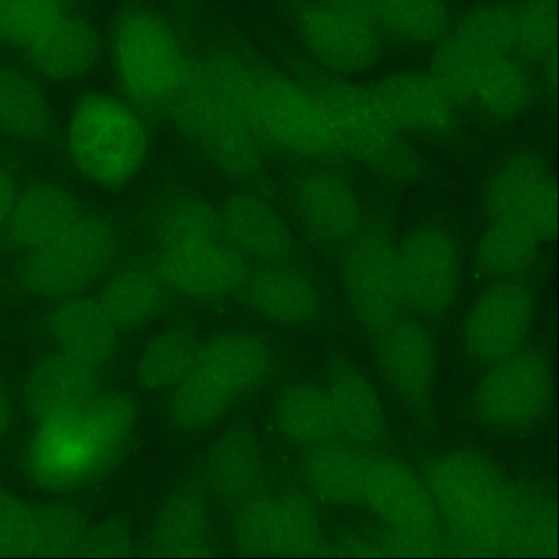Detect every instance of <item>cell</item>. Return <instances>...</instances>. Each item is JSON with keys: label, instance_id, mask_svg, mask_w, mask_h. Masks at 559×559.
<instances>
[{"label": "cell", "instance_id": "obj_1", "mask_svg": "<svg viewBox=\"0 0 559 559\" xmlns=\"http://www.w3.org/2000/svg\"><path fill=\"white\" fill-rule=\"evenodd\" d=\"M260 67L234 51L191 62L168 110L175 126L226 176L245 180L260 169L253 97Z\"/></svg>", "mask_w": 559, "mask_h": 559}, {"label": "cell", "instance_id": "obj_2", "mask_svg": "<svg viewBox=\"0 0 559 559\" xmlns=\"http://www.w3.org/2000/svg\"><path fill=\"white\" fill-rule=\"evenodd\" d=\"M426 480L437 511L465 547L491 554L515 540L520 507L485 457L465 451L444 454L429 465Z\"/></svg>", "mask_w": 559, "mask_h": 559}, {"label": "cell", "instance_id": "obj_3", "mask_svg": "<svg viewBox=\"0 0 559 559\" xmlns=\"http://www.w3.org/2000/svg\"><path fill=\"white\" fill-rule=\"evenodd\" d=\"M298 79L320 99L346 148L386 179H413L419 160L400 136L373 87L368 88L318 66L306 64Z\"/></svg>", "mask_w": 559, "mask_h": 559}, {"label": "cell", "instance_id": "obj_4", "mask_svg": "<svg viewBox=\"0 0 559 559\" xmlns=\"http://www.w3.org/2000/svg\"><path fill=\"white\" fill-rule=\"evenodd\" d=\"M110 55L123 93L139 110L168 109L192 62L171 25L144 8L127 9L117 17Z\"/></svg>", "mask_w": 559, "mask_h": 559}, {"label": "cell", "instance_id": "obj_5", "mask_svg": "<svg viewBox=\"0 0 559 559\" xmlns=\"http://www.w3.org/2000/svg\"><path fill=\"white\" fill-rule=\"evenodd\" d=\"M67 141L80 173L98 185L116 187L142 166L148 131L140 110L129 100L90 92L71 109Z\"/></svg>", "mask_w": 559, "mask_h": 559}, {"label": "cell", "instance_id": "obj_6", "mask_svg": "<svg viewBox=\"0 0 559 559\" xmlns=\"http://www.w3.org/2000/svg\"><path fill=\"white\" fill-rule=\"evenodd\" d=\"M438 43L430 73L455 104L496 119L514 118L526 109L533 81L512 52L478 45L454 32Z\"/></svg>", "mask_w": 559, "mask_h": 559}, {"label": "cell", "instance_id": "obj_7", "mask_svg": "<svg viewBox=\"0 0 559 559\" xmlns=\"http://www.w3.org/2000/svg\"><path fill=\"white\" fill-rule=\"evenodd\" d=\"M253 122L264 138L287 153L322 157L342 150L324 106L299 79L260 69Z\"/></svg>", "mask_w": 559, "mask_h": 559}, {"label": "cell", "instance_id": "obj_8", "mask_svg": "<svg viewBox=\"0 0 559 559\" xmlns=\"http://www.w3.org/2000/svg\"><path fill=\"white\" fill-rule=\"evenodd\" d=\"M117 249L116 230L106 218L81 215L59 236L31 251L22 281L40 296H72L109 269Z\"/></svg>", "mask_w": 559, "mask_h": 559}, {"label": "cell", "instance_id": "obj_9", "mask_svg": "<svg viewBox=\"0 0 559 559\" xmlns=\"http://www.w3.org/2000/svg\"><path fill=\"white\" fill-rule=\"evenodd\" d=\"M233 538L252 557H304L319 550L321 531L310 501L297 492L260 491L238 506Z\"/></svg>", "mask_w": 559, "mask_h": 559}, {"label": "cell", "instance_id": "obj_10", "mask_svg": "<svg viewBox=\"0 0 559 559\" xmlns=\"http://www.w3.org/2000/svg\"><path fill=\"white\" fill-rule=\"evenodd\" d=\"M344 284L355 317L379 334L400 316L404 297L399 249L379 229L358 233L344 261Z\"/></svg>", "mask_w": 559, "mask_h": 559}, {"label": "cell", "instance_id": "obj_11", "mask_svg": "<svg viewBox=\"0 0 559 559\" xmlns=\"http://www.w3.org/2000/svg\"><path fill=\"white\" fill-rule=\"evenodd\" d=\"M551 399L548 362L533 350H516L495 362L475 394L479 416L499 427H523L547 411Z\"/></svg>", "mask_w": 559, "mask_h": 559}, {"label": "cell", "instance_id": "obj_12", "mask_svg": "<svg viewBox=\"0 0 559 559\" xmlns=\"http://www.w3.org/2000/svg\"><path fill=\"white\" fill-rule=\"evenodd\" d=\"M295 24L318 67L331 73L368 71L380 56V33L374 26L322 0L299 5Z\"/></svg>", "mask_w": 559, "mask_h": 559}, {"label": "cell", "instance_id": "obj_13", "mask_svg": "<svg viewBox=\"0 0 559 559\" xmlns=\"http://www.w3.org/2000/svg\"><path fill=\"white\" fill-rule=\"evenodd\" d=\"M361 499L404 538L424 545L438 534L437 508L427 486L393 459H362Z\"/></svg>", "mask_w": 559, "mask_h": 559}, {"label": "cell", "instance_id": "obj_14", "mask_svg": "<svg viewBox=\"0 0 559 559\" xmlns=\"http://www.w3.org/2000/svg\"><path fill=\"white\" fill-rule=\"evenodd\" d=\"M40 425L31 465L35 477L50 487L70 486L96 474L120 449L83 411Z\"/></svg>", "mask_w": 559, "mask_h": 559}, {"label": "cell", "instance_id": "obj_15", "mask_svg": "<svg viewBox=\"0 0 559 559\" xmlns=\"http://www.w3.org/2000/svg\"><path fill=\"white\" fill-rule=\"evenodd\" d=\"M404 302L424 317H440L452 306L459 286L460 263L447 234L424 227L399 249Z\"/></svg>", "mask_w": 559, "mask_h": 559}, {"label": "cell", "instance_id": "obj_16", "mask_svg": "<svg viewBox=\"0 0 559 559\" xmlns=\"http://www.w3.org/2000/svg\"><path fill=\"white\" fill-rule=\"evenodd\" d=\"M534 300L522 283L500 280L475 301L464 325L468 355L495 364L516 352L534 319Z\"/></svg>", "mask_w": 559, "mask_h": 559}, {"label": "cell", "instance_id": "obj_17", "mask_svg": "<svg viewBox=\"0 0 559 559\" xmlns=\"http://www.w3.org/2000/svg\"><path fill=\"white\" fill-rule=\"evenodd\" d=\"M491 219L518 222L538 238H551L557 229V190L546 165L532 155H518L492 177L485 194Z\"/></svg>", "mask_w": 559, "mask_h": 559}, {"label": "cell", "instance_id": "obj_18", "mask_svg": "<svg viewBox=\"0 0 559 559\" xmlns=\"http://www.w3.org/2000/svg\"><path fill=\"white\" fill-rule=\"evenodd\" d=\"M155 266L168 288L198 299H215L242 286L245 258L223 237L162 249Z\"/></svg>", "mask_w": 559, "mask_h": 559}, {"label": "cell", "instance_id": "obj_19", "mask_svg": "<svg viewBox=\"0 0 559 559\" xmlns=\"http://www.w3.org/2000/svg\"><path fill=\"white\" fill-rule=\"evenodd\" d=\"M373 90L400 131L441 135L454 124L456 104L430 72L396 71Z\"/></svg>", "mask_w": 559, "mask_h": 559}, {"label": "cell", "instance_id": "obj_20", "mask_svg": "<svg viewBox=\"0 0 559 559\" xmlns=\"http://www.w3.org/2000/svg\"><path fill=\"white\" fill-rule=\"evenodd\" d=\"M293 204L304 228L321 242L344 243L359 233L360 209L356 195L334 174L305 175L295 186Z\"/></svg>", "mask_w": 559, "mask_h": 559}, {"label": "cell", "instance_id": "obj_21", "mask_svg": "<svg viewBox=\"0 0 559 559\" xmlns=\"http://www.w3.org/2000/svg\"><path fill=\"white\" fill-rule=\"evenodd\" d=\"M96 395L95 367L64 353L36 365L24 389L25 406L40 424L79 413Z\"/></svg>", "mask_w": 559, "mask_h": 559}, {"label": "cell", "instance_id": "obj_22", "mask_svg": "<svg viewBox=\"0 0 559 559\" xmlns=\"http://www.w3.org/2000/svg\"><path fill=\"white\" fill-rule=\"evenodd\" d=\"M221 233L243 258L283 262L293 237L281 214L263 197L249 191L231 194L218 211Z\"/></svg>", "mask_w": 559, "mask_h": 559}, {"label": "cell", "instance_id": "obj_23", "mask_svg": "<svg viewBox=\"0 0 559 559\" xmlns=\"http://www.w3.org/2000/svg\"><path fill=\"white\" fill-rule=\"evenodd\" d=\"M213 542L207 504L200 485L187 481L171 491L160 507L145 551L152 557H206Z\"/></svg>", "mask_w": 559, "mask_h": 559}, {"label": "cell", "instance_id": "obj_24", "mask_svg": "<svg viewBox=\"0 0 559 559\" xmlns=\"http://www.w3.org/2000/svg\"><path fill=\"white\" fill-rule=\"evenodd\" d=\"M378 359L394 389L413 405L427 402L436 376V353L427 330L397 319L378 334Z\"/></svg>", "mask_w": 559, "mask_h": 559}, {"label": "cell", "instance_id": "obj_25", "mask_svg": "<svg viewBox=\"0 0 559 559\" xmlns=\"http://www.w3.org/2000/svg\"><path fill=\"white\" fill-rule=\"evenodd\" d=\"M23 52L37 75L50 81H71L96 66L102 38L87 17L70 10Z\"/></svg>", "mask_w": 559, "mask_h": 559}, {"label": "cell", "instance_id": "obj_26", "mask_svg": "<svg viewBox=\"0 0 559 559\" xmlns=\"http://www.w3.org/2000/svg\"><path fill=\"white\" fill-rule=\"evenodd\" d=\"M209 489L226 504L238 507L261 491L264 461L250 429L236 426L224 432L205 461Z\"/></svg>", "mask_w": 559, "mask_h": 559}, {"label": "cell", "instance_id": "obj_27", "mask_svg": "<svg viewBox=\"0 0 559 559\" xmlns=\"http://www.w3.org/2000/svg\"><path fill=\"white\" fill-rule=\"evenodd\" d=\"M51 335L61 353L97 367L112 354L118 326L98 299L69 297L49 318Z\"/></svg>", "mask_w": 559, "mask_h": 559}, {"label": "cell", "instance_id": "obj_28", "mask_svg": "<svg viewBox=\"0 0 559 559\" xmlns=\"http://www.w3.org/2000/svg\"><path fill=\"white\" fill-rule=\"evenodd\" d=\"M242 287L254 311L280 323L308 321L319 309V294L313 283L283 262L264 263L248 272Z\"/></svg>", "mask_w": 559, "mask_h": 559}, {"label": "cell", "instance_id": "obj_29", "mask_svg": "<svg viewBox=\"0 0 559 559\" xmlns=\"http://www.w3.org/2000/svg\"><path fill=\"white\" fill-rule=\"evenodd\" d=\"M271 365V349L263 338L249 332H231L200 346L194 368L236 396L258 385Z\"/></svg>", "mask_w": 559, "mask_h": 559}, {"label": "cell", "instance_id": "obj_30", "mask_svg": "<svg viewBox=\"0 0 559 559\" xmlns=\"http://www.w3.org/2000/svg\"><path fill=\"white\" fill-rule=\"evenodd\" d=\"M80 216L79 204L70 192L56 185L39 183L16 197L7 227L12 242L33 251Z\"/></svg>", "mask_w": 559, "mask_h": 559}, {"label": "cell", "instance_id": "obj_31", "mask_svg": "<svg viewBox=\"0 0 559 559\" xmlns=\"http://www.w3.org/2000/svg\"><path fill=\"white\" fill-rule=\"evenodd\" d=\"M53 127L50 104L35 76L0 61V132L23 141H40Z\"/></svg>", "mask_w": 559, "mask_h": 559}, {"label": "cell", "instance_id": "obj_32", "mask_svg": "<svg viewBox=\"0 0 559 559\" xmlns=\"http://www.w3.org/2000/svg\"><path fill=\"white\" fill-rule=\"evenodd\" d=\"M167 289L155 265L134 262L111 274L98 300L118 328H134L162 310Z\"/></svg>", "mask_w": 559, "mask_h": 559}, {"label": "cell", "instance_id": "obj_33", "mask_svg": "<svg viewBox=\"0 0 559 559\" xmlns=\"http://www.w3.org/2000/svg\"><path fill=\"white\" fill-rule=\"evenodd\" d=\"M326 394L340 433L359 444H373L383 437L385 420L380 401L357 370L343 366L335 368Z\"/></svg>", "mask_w": 559, "mask_h": 559}, {"label": "cell", "instance_id": "obj_34", "mask_svg": "<svg viewBox=\"0 0 559 559\" xmlns=\"http://www.w3.org/2000/svg\"><path fill=\"white\" fill-rule=\"evenodd\" d=\"M274 415L282 433L299 444L319 445L340 433L326 391L312 384L294 383L283 389Z\"/></svg>", "mask_w": 559, "mask_h": 559}, {"label": "cell", "instance_id": "obj_35", "mask_svg": "<svg viewBox=\"0 0 559 559\" xmlns=\"http://www.w3.org/2000/svg\"><path fill=\"white\" fill-rule=\"evenodd\" d=\"M451 23L447 0H376L372 25L380 34L409 46L440 41Z\"/></svg>", "mask_w": 559, "mask_h": 559}, {"label": "cell", "instance_id": "obj_36", "mask_svg": "<svg viewBox=\"0 0 559 559\" xmlns=\"http://www.w3.org/2000/svg\"><path fill=\"white\" fill-rule=\"evenodd\" d=\"M362 459L335 440L311 447L304 462V477L321 500L350 504L361 499Z\"/></svg>", "mask_w": 559, "mask_h": 559}, {"label": "cell", "instance_id": "obj_37", "mask_svg": "<svg viewBox=\"0 0 559 559\" xmlns=\"http://www.w3.org/2000/svg\"><path fill=\"white\" fill-rule=\"evenodd\" d=\"M152 231L160 250L222 237L218 211L192 194L163 202L153 216Z\"/></svg>", "mask_w": 559, "mask_h": 559}, {"label": "cell", "instance_id": "obj_38", "mask_svg": "<svg viewBox=\"0 0 559 559\" xmlns=\"http://www.w3.org/2000/svg\"><path fill=\"white\" fill-rule=\"evenodd\" d=\"M538 236L528 227L510 219H491L476 252V264L486 275L513 278L532 264Z\"/></svg>", "mask_w": 559, "mask_h": 559}, {"label": "cell", "instance_id": "obj_39", "mask_svg": "<svg viewBox=\"0 0 559 559\" xmlns=\"http://www.w3.org/2000/svg\"><path fill=\"white\" fill-rule=\"evenodd\" d=\"M199 348L194 334L188 329L171 328L159 333L140 357V382L152 390L175 386L194 368Z\"/></svg>", "mask_w": 559, "mask_h": 559}, {"label": "cell", "instance_id": "obj_40", "mask_svg": "<svg viewBox=\"0 0 559 559\" xmlns=\"http://www.w3.org/2000/svg\"><path fill=\"white\" fill-rule=\"evenodd\" d=\"M234 397L218 382L193 368L174 386L171 420L186 430L205 428L224 414Z\"/></svg>", "mask_w": 559, "mask_h": 559}, {"label": "cell", "instance_id": "obj_41", "mask_svg": "<svg viewBox=\"0 0 559 559\" xmlns=\"http://www.w3.org/2000/svg\"><path fill=\"white\" fill-rule=\"evenodd\" d=\"M70 10L68 0H0V44L24 50Z\"/></svg>", "mask_w": 559, "mask_h": 559}, {"label": "cell", "instance_id": "obj_42", "mask_svg": "<svg viewBox=\"0 0 559 559\" xmlns=\"http://www.w3.org/2000/svg\"><path fill=\"white\" fill-rule=\"evenodd\" d=\"M512 20L513 51L528 62L549 60L557 37L556 0H522Z\"/></svg>", "mask_w": 559, "mask_h": 559}, {"label": "cell", "instance_id": "obj_43", "mask_svg": "<svg viewBox=\"0 0 559 559\" xmlns=\"http://www.w3.org/2000/svg\"><path fill=\"white\" fill-rule=\"evenodd\" d=\"M36 554L41 557L79 555L87 533L81 512L67 503H48L35 509Z\"/></svg>", "mask_w": 559, "mask_h": 559}, {"label": "cell", "instance_id": "obj_44", "mask_svg": "<svg viewBox=\"0 0 559 559\" xmlns=\"http://www.w3.org/2000/svg\"><path fill=\"white\" fill-rule=\"evenodd\" d=\"M453 32L478 45L513 52L512 10L501 4L486 3L471 9Z\"/></svg>", "mask_w": 559, "mask_h": 559}, {"label": "cell", "instance_id": "obj_45", "mask_svg": "<svg viewBox=\"0 0 559 559\" xmlns=\"http://www.w3.org/2000/svg\"><path fill=\"white\" fill-rule=\"evenodd\" d=\"M36 542L35 509L0 490V556H35Z\"/></svg>", "mask_w": 559, "mask_h": 559}, {"label": "cell", "instance_id": "obj_46", "mask_svg": "<svg viewBox=\"0 0 559 559\" xmlns=\"http://www.w3.org/2000/svg\"><path fill=\"white\" fill-rule=\"evenodd\" d=\"M134 550L133 538L126 525L106 521L87 531L81 546L84 557H127Z\"/></svg>", "mask_w": 559, "mask_h": 559}, {"label": "cell", "instance_id": "obj_47", "mask_svg": "<svg viewBox=\"0 0 559 559\" xmlns=\"http://www.w3.org/2000/svg\"><path fill=\"white\" fill-rule=\"evenodd\" d=\"M17 197L13 177L0 168V230L7 226Z\"/></svg>", "mask_w": 559, "mask_h": 559}, {"label": "cell", "instance_id": "obj_48", "mask_svg": "<svg viewBox=\"0 0 559 559\" xmlns=\"http://www.w3.org/2000/svg\"><path fill=\"white\" fill-rule=\"evenodd\" d=\"M326 4L361 19L372 25L376 0H322ZM373 26V25H372Z\"/></svg>", "mask_w": 559, "mask_h": 559}, {"label": "cell", "instance_id": "obj_49", "mask_svg": "<svg viewBox=\"0 0 559 559\" xmlns=\"http://www.w3.org/2000/svg\"><path fill=\"white\" fill-rule=\"evenodd\" d=\"M11 417V404L5 392L0 389V436L7 429Z\"/></svg>", "mask_w": 559, "mask_h": 559}]
</instances>
